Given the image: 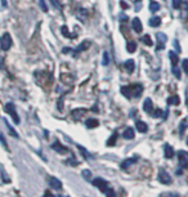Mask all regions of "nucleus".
I'll return each instance as SVG.
<instances>
[{
  "label": "nucleus",
  "mask_w": 188,
  "mask_h": 197,
  "mask_svg": "<svg viewBox=\"0 0 188 197\" xmlns=\"http://www.w3.org/2000/svg\"><path fill=\"white\" fill-rule=\"evenodd\" d=\"M164 153H165V157L166 158H171L173 156H174V150H173L171 146L165 144L164 146Z\"/></svg>",
  "instance_id": "16"
},
{
  "label": "nucleus",
  "mask_w": 188,
  "mask_h": 197,
  "mask_svg": "<svg viewBox=\"0 0 188 197\" xmlns=\"http://www.w3.org/2000/svg\"><path fill=\"white\" fill-rule=\"evenodd\" d=\"M137 161H138V157H132V158H128V160H125V161L121 164V169L126 170V169H129V167L132 166V165H134Z\"/></svg>",
  "instance_id": "12"
},
{
  "label": "nucleus",
  "mask_w": 188,
  "mask_h": 197,
  "mask_svg": "<svg viewBox=\"0 0 188 197\" xmlns=\"http://www.w3.org/2000/svg\"><path fill=\"white\" fill-rule=\"evenodd\" d=\"M187 128H188V117H186V119H183L182 121H180V124H179V134L183 135Z\"/></svg>",
  "instance_id": "19"
},
{
  "label": "nucleus",
  "mask_w": 188,
  "mask_h": 197,
  "mask_svg": "<svg viewBox=\"0 0 188 197\" xmlns=\"http://www.w3.org/2000/svg\"><path fill=\"white\" fill-rule=\"evenodd\" d=\"M157 178H158V180H160L162 184H170V183H171V178H170L169 173L165 171L164 169H161L160 171H158Z\"/></svg>",
  "instance_id": "6"
},
{
  "label": "nucleus",
  "mask_w": 188,
  "mask_h": 197,
  "mask_svg": "<svg viewBox=\"0 0 188 197\" xmlns=\"http://www.w3.org/2000/svg\"><path fill=\"white\" fill-rule=\"evenodd\" d=\"M108 62H110V54H108L107 52H104V53H103V61H102V64H103V66H107Z\"/></svg>",
  "instance_id": "31"
},
{
  "label": "nucleus",
  "mask_w": 188,
  "mask_h": 197,
  "mask_svg": "<svg viewBox=\"0 0 188 197\" xmlns=\"http://www.w3.org/2000/svg\"><path fill=\"white\" fill-rule=\"evenodd\" d=\"M104 195H107V196H115V192L112 191L111 188H107V191L104 192Z\"/></svg>",
  "instance_id": "41"
},
{
  "label": "nucleus",
  "mask_w": 188,
  "mask_h": 197,
  "mask_svg": "<svg viewBox=\"0 0 188 197\" xmlns=\"http://www.w3.org/2000/svg\"><path fill=\"white\" fill-rule=\"evenodd\" d=\"M173 72H174V75L177 79H180V71L177 68V66H173Z\"/></svg>",
  "instance_id": "35"
},
{
  "label": "nucleus",
  "mask_w": 188,
  "mask_h": 197,
  "mask_svg": "<svg viewBox=\"0 0 188 197\" xmlns=\"http://www.w3.org/2000/svg\"><path fill=\"white\" fill-rule=\"evenodd\" d=\"M168 105H179V97L178 96H173L168 98Z\"/></svg>",
  "instance_id": "28"
},
{
  "label": "nucleus",
  "mask_w": 188,
  "mask_h": 197,
  "mask_svg": "<svg viewBox=\"0 0 188 197\" xmlns=\"http://www.w3.org/2000/svg\"><path fill=\"white\" fill-rule=\"evenodd\" d=\"M116 139H117V133H113V134L111 135L110 139L107 141V146H113L115 142H116Z\"/></svg>",
  "instance_id": "30"
},
{
  "label": "nucleus",
  "mask_w": 188,
  "mask_h": 197,
  "mask_svg": "<svg viewBox=\"0 0 188 197\" xmlns=\"http://www.w3.org/2000/svg\"><path fill=\"white\" fill-rule=\"evenodd\" d=\"M93 184L96 186L97 188H99L100 192H103V193L107 191V188H108V183H107L104 179H102V178H96V179H93Z\"/></svg>",
  "instance_id": "5"
},
{
  "label": "nucleus",
  "mask_w": 188,
  "mask_h": 197,
  "mask_svg": "<svg viewBox=\"0 0 188 197\" xmlns=\"http://www.w3.org/2000/svg\"><path fill=\"white\" fill-rule=\"evenodd\" d=\"M158 9H160V4H158L157 2H151V4H149V10L151 12H157Z\"/></svg>",
  "instance_id": "27"
},
{
  "label": "nucleus",
  "mask_w": 188,
  "mask_h": 197,
  "mask_svg": "<svg viewBox=\"0 0 188 197\" xmlns=\"http://www.w3.org/2000/svg\"><path fill=\"white\" fill-rule=\"evenodd\" d=\"M61 31H62L63 36H66V38H70V39H76V38H77V35H76V34H70L68 28H67L66 26H63V27L61 28Z\"/></svg>",
  "instance_id": "22"
},
{
  "label": "nucleus",
  "mask_w": 188,
  "mask_h": 197,
  "mask_svg": "<svg viewBox=\"0 0 188 197\" xmlns=\"http://www.w3.org/2000/svg\"><path fill=\"white\" fill-rule=\"evenodd\" d=\"M83 177L86 178V179H90V178H92V173H90V170H84V171H83Z\"/></svg>",
  "instance_id": "36"
},
{
  "label": "nucleus",
  "mask_w": 188,
  "mask_h": 197,
  "mask_svg": "<svg viewBox=\"0 0 188 197\" xmlns=\"http://www.w3.org/2000/svg\"><path fill=\"white\" fill-rule=\"evenodd\" d=\"M5 111L12 116V119H13V121H14V122H16V124H19L18 113H17L16 107H14V105H13V103H10V102H9V103H6V106H5Z\"/></svg>",
  "instance_id": "3"
},
{
  "label": "nucleus",
  "mask_w": 188,
  "mask_h": 197,
  "mask_svg": "<svg viewBox=\"0 0 188 197\" xmlns=\"http://www.w3.org/2000/svg\"><path fill=\"white\" fill-rule=\"evenodd\" d=\"M126 49H128L129 53H134L135 50H137V44L134 41H129L128 45H126Z\"/></svg>",
  "instance_id": "25"
},
{
  "label": "nucleus",
  "mask_w": 188,
  "mask_h": 197,
  "mask_svg": "<svg viewBox=\"0 0 188 197\" xmlns=\"http://www.w3.org/2000/svg\"><path fill=\"white\" fill-rule=\"evenodd\" d=\"M182 64H183V70H184V72H186V74H188V60H184Z\"/></svg>",
  "instance_id": "39"
},
{
  "label": "nucleus",
  "mask_w": 188,
  "mask_h": 197,
  "mask_svg": "<svg viewBox=\"0 0 188 197\" xmlns=\"http://www.w3.org/2000/svg\"><path fill=\"white\" fill-rule=\"evenodd\" d=\"M39 2H40V6H41V9L44 10V12H48V6H47V4H45L44 0H39Z\"/></svg>",
  "instance_id": "38"
},
{
  "label": "nucleus",
  "mask_w": 188,
  "mask_h": 197,
  "mask_svg": "<svg viewBox=\"0 0 188 197\" xmlns=\"http://www.w3.org/2000/svg\"><path fill=\"white\" fill-rule=\"evenodd\" d=\"M156 36H157V43H158L157 50H158V49L161 50V49H164V44H165V41H166V36H165V34H162V32L157 34Z\"/></svg>",
  "instance_id": "13"
},
{
  "label": "nucleus",
  "mask_w": 188,
  "mask_h": 197,
  "mask_svg": "<svg viewBox=\"0 0 188 197\" xmlns=\"http://www.w3.org/2000/svg\"><path fill=\"white\" fill-rule=\"evenodd\" d=\"M76 17L84 22L86 19V17H88V12H86V9H84V8H79L76 10Z\"/></svg>",
  "instance_id": "15"
},
{
  "label": "nucleus",
  "mask_w": 188,
  "mask_h": 197,
  "mask_svg": "<svg viewBox=\"0 0 188 197\" xmlns=\"http://www.w3.org/2000/svg\"><path fill=\"white\" fill-rule=\"evenodd\" d=\"M0 142H2V144H3V147L8 151L9 150V147H8V144H6V141H5V138H4V135H3V133H0Z\"/></svg>",
  "instance_id": "33"
},
{
  "label": "nucleus",
  "mask_w": 188,
  "mask_h": 197,
  "mask_svg": "<svg viewBox=\"0 0 188 197\" xmlns=\"http://www.w3.org/2000/svg\"><path fill=\"white\" fill-rule=\"evenodd\" d=\"M92 111H94V112H98V107H97V105L92 108Z\"/></svg>",
  "instance_id": "45"
},
{
  "label": "nucleus",
  "mask_w": 188,
  "mask_h": 197,
  "mask_svg": "<svg viewBox=\"0 0 188 197\" xmlns=\"http://www.w3.org/2000/svg\"><path fill=\"white\" fill-rule=\"evenodd\" d=\"M142 41H143L144 44H146V45H148V47L153 45V43H152V39H151L148 35H144V36H142Z\"/></svg>",
  "instance_id": "29"
},
{
  "label": "nucleus",
  "mask_w": 188,
  "mask_h": 197,
  "mask_svg": "<svg viewBox=\"0 0 188 197\" xmlns=\"http://www.w3.org/2000/svg\"><path fill=\"white\" fill-rule=\"evenodd\" d=\"M161 23V18L160 17H152L149 19V25L152 26V27H157V26H160Z\"/></svg>",
  "instance_id": "24"
},
{
  "label": "nucleus",
  "mask_w": 188,
  "mask_h": 197,
  "mask_svg": "<svg viewBox=\"0 0 188 197\" xmlns=\"http://www.w3.org/2000/svg\"><path fill=\"white\" fill-rule=\"evenodd\" d=\"M169 58H170V61H171V64L173 66H177L178 64V61H179V55L175 53V52H169Z\"/></svg>",
  "instance_id": "23"
},
{
  "label": "nucleus",
  "mask_w": 188,
  "mask_h": 197,
  "mask_svg": "<svg viewBox=\"0 0 188 197\" xmlns=\"http://www.w3.org/2000/svg\"><path fill=\"white\" fill-rule=\"evenodd\" d=\"M50 2L53 3V5H54V8H57V9H62V6H61V4H59V2L58 0H50Z\"/></svg>",
  "instance_id": "37"
},
{
  "label": "nucleus",
  "mask_w": 188,
  "mask_h": 197,
  "mask_svg": "<svg viewBox=\"0 0 188 197\" xmlns=\"http://www.w3.org/2000/svg\"><path fill=\"white\" fill-rule=\"evenodd\" d=\"M85 125H86V128H89V129H94V128H97V126L99 125V122H98L97 119H92V117H90V119L86 120Z\"/></svg>",
  "instance_id": "20"
},
{
  "label": "nucleus",
  "mask_w": 188,
  "mask_h": 197,
  "mask_svg": "<svg viewBox=\"0 0 188 197\" xmlns=\"http://www.w3.org/2000/svg\"><path fill=\"white\" fill-rule=\"evenodd\" d=\"M52 148L54 150V151H57L58 153H61V155H64V153H67V148L64 147L63 144H61L58 141H55L54 143H53V146H52Z\"/></svg>",
  "instance_id": "10"
},
{
  "label": "nucleus",
  "mask_w": 188,
  "mask_h": 197,
  "mask_svg": "<svg viewBox=\"0 0 188 197\" xmlns=\"http://www.w3.org/2000/svg\"><path fill=\"white\" fill-rule=\"evenodd\" d=\"M187 144H188V139H187Z\"/></svg>",
  "instance_id": "47"
},
{
  "label": "nucleus",
  "mask_w": 188,
  "mask_h": 197,
  "mask_svg": "<svg viewBox=\"0 0 188 197\" xmlns=\"http://www.w3.org/2000/svg\"><path fill=\"white\" fill-rule=\"evenodd\" d=\"M135 126H137V129H138V131H141V133H146L147 129H148L147 124L143 122V121H137L135 122Z\"/></svg>",
  "instance_id": "21"
},
{
  "label": "nucleus",
  "mask_w": 188,
  "mask_h": 197,
  "mask_svg": "<svg viewBox=\"0 0 188 197\" xmlns=\"http://www.w3.org/2000/svg\"><path fill=\"white\" fill-rule=\"evenodd\" d=\"M134 130H133V128H128V129H125V131L122 133V137L125 138V139H134Z\"/></svg>",
  "instance_id": "18"
},
{
  "label": "nucleus",
  "mask_w": 188,
  "mask_h": 197,
  "mask_svg": "<svg viewBox=\"0 0 188 197\" xmlns=\"http://www.w3.org/2000/svg\"><path fill=\"white\" fill-rule=\"evenodd\" d=\"M48 183H49V186H50V188H52V189H55V191H61V189H62L61 180L54 178V177H49L48 178Z\"/></svg>",
  "instance_id": "7"
},
{
  "label": "nucleus",
  "mask_w": 188,
  "mask_h": 197,
  "mask_svg": "<svg viewBox=\"0 0 188 197\" xmlns=\"http://www.w3.org/2000/svg\"><path fill=\"white\" fill-rule=\"evenodd\" d=\"M85 113H86L85 108H76L71 112V116H72V119H75V120H80L81 117L85 116Z\"/></svg>",
  "instance_id": "8"
},
{
  "label": "nucleus",
  "mask_w": 188,
  "mask_h": 197,
  "mask_svg": "<svg viewBox=\"0 0 188 197\" xmlns=\"http://www.w3.org/2000/svg\"><path fill=\"white\" fill-rule=\"evenodd\" d=\"M90 44H92V41H89V40H88V41H86V40H85V41H83V43L80 44V45H79V47H77V49L75 50V57H76V54H79V53H81V52H83V50H85V49H88V48L90 47Z\"/></svg>",
  "instance_id": "14"
},
{
  "label": "nucleus",
  "mask_w": 188,
  "mask_h": 197,
  "mask_svg": "<svg viewBox=\"0 0 188 197\" xmlns=\"http://www.w3.org/2000/svg\"><path fill=\"white\" fill-rule=\"evenodd\" d=\"M174 44H175V48L179 50V52H180V47H179V44H178V41L177 40H174Z\"/></svg>",
  "instance_id": "44"
},
{
  "label": "nucleus",
  "mask_w": 188,
  "mask_h": 197,
  "mask_svg": "<svg viewBox=\"0 0 188 197\" xmlns=\"http://www.w3.org/2000/svg\"><path fill=\"white\" fill-rule=\"evenodd\" d=\"M12 44H13V41H12V38L9 34H4L2 38H0V47H2L3 50H9Z\"/></svg>",
  "instance_id": "2"
},
{
  "label": "nucleus",
  "mask_w": 188,
  "mask_h": 197,
  "mask_svg": "<svg viewBox=\"0 0 188 197\" xmlns=\"http://www.w3.org/2000/svg\"><path fill=\"white\" fill-rule=\"evenodd\" d=\"M143 109H144V112H147V113H152V111H153L152 99L147 98L146 101H144V103H143Z\"/></svg>",
  "instance_id": "11"
},
{
  "label": "nucleus",
  "mask_w": 188,
  "mask_h": 197,
  "mask_svg": "<svg viewBox=\"0 0 188 197\" xmlns=\"http://www.w3.org/2000/svg\"><path fill=\"white\" fill-rule=\"evenodd\" d=\"M120 4H121V6H122V8H124V9H126V8H128V4H126L125 2H121Z\"/></svg>",
  "instance_id": "43"
},
{
  "label": "nucleus",
  "mask_w": 188,
  "mask_h": 197,
  "mask_svg": "<svg viewBox=\"0 0 188 197\" xmlns=\"http://www.w3.org/2000/svg\"><path fill=\"white\" fill-rule=\"evenodd\" d=\"M4 122H5V125H6V128H8V131H9V134L12 135V137H14V138H18V134L16 133V130H14L10 125H9V124H8V121H6V120H4Z\"/></svg>",
  "instance_id": "26"
},
{
  "label": "nucleus",
  "mask_w": 188,
  "mask_h": 197,
  "mask_svg": "<svg viewBox=\"0 0 188 197\" xmlns=\"http://www.w3.org/2000/svg\"><path fill=\"white\" fill-rule=\"evenodd\" d=\"M161 196H162V197H168V196H169V197H178L179 195H178V193H170V192H169V193H162Z\"/></svg>",
  "instance_id": "40"
},
{
  "label": "nucleus",
  "mask_w": 188,
  "mask_h": 197,
  "mask_svg": "<svg viewBox=\"0 0 188 197\" xmlns=\"http://www.w3.org/2000/svg\"><path fill=\"white\" fill-rule=\"evenodd\" d=\"M187 105H188V99H187Z\"/></svg>",
  "instance_id": "46"
},
{
  "label": "nucleus",
  "mask_w": 188,
  "mask_h": 197,
  "mask_svg": "<svg viewBox=\"0 0 188 197\" xmlns=\"http://www.w3.org/2000/svg\"><path fill=\"white\" fill-rule=\"evenodd\" d=\"M178 161H179V166L182 167V169H186L188 166V152L179 151L178 152Z\"/></svg>",
  "instance_id": "4"
},
{
  "label": "nucleus",
  "mask_w": 188,
  "mask_h": 197,
  "mask_svg": "<svg viewBox=\"0 0 188 197\" xmlns=\"http://www.w3.org/2000/svg\"><path fill=\"white\" fill-rule=\"evenodd\" d=\"M2 174H3V177H4V182H6V183H8V182H10V179L6 177V174H5V171L2 169Z\"/></svg>",
  "instance_id": "42"
},
{
  "label": "nucleus",
  "mask_w": 188,
  "mask_h": 197,
  "mask_svg": "<svg viewBox=\"0 0 188 197\" xmlns=\"http://www.w3.org/2000/svg\"><path fill=\"white\" fill-rule=\"evenodd\" d=\"M124 66H125V70L128 71V74H132V72L134 71V68H135V63H134L133 60H128L124 63Z\"/></svg>",
  "instance_id": "17"
},
{
  "label": "nucleus",
  "mask_w": 188,
  "mask_h": 197,
  "mask_svg": "<svg viewBox=\"0 0 188 197\" xmlns=\"http://www.w3.org/2000/svg\"><path fill=\"white\" fill-rule=\"evenodd\" d=\"M132 26H133V30L137 32V34H141L143 31V26H142V21L139 18H134L133 22H132Z\"/></svg>",
  "instance_id": "9"
},
{
  "label": "nucleus",
  "mask_w": 188,
  "mask_h": 197,
  "mask_svg": "<svg viewBox=\"0 0 188 197\" xmlns=\"http://www.w3.org/2000/svg\"><path fill=\"white\" fill-rule=\"evenodd\" d=\"M121 93L124 94L126 98H139L141 94L143 93V86L141 84H134V85H129V86H122L121 88Z\"/></svg>",
  "instance_id": "1"
},
{
  "label": "nucleus",
  "mask_w": 188,
  "mask_h": 197,
  "mask_svg": "<svg viewBox=\"0 0 188 197\" xmlns=\"http://www.w3.org/2000/svg\"><path fill=\"white\" fill-rule=\"evenodd\" d=\"M77 148H79V150H80V151H81V153H83V155H84V157H88V158H92V156H90V155H89V153H88V152H86V151H85V150H84V148L81 147V146H77Z\"/></svg>",
  "instance_id": "34"
},
{
  "label": "nucleus",
  "mask_w": 188,
  "mask_h": 197,
  "mask_svg": "<svg viewBox=\"0 0 188 197\" xmlns=\"http://www.w3.org/2000/svg\"><path fill=\"white\" fill-rule=\"evenodd\" d=\"M180 6H182V0H173V8L180 9Z\"/></svg>",
  "instance_id": "32"
}]
</instances>
